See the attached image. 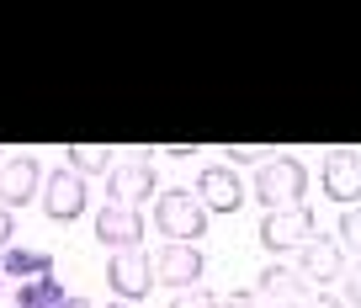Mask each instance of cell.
I'll return each mask as SVG.
<instances>
[{"label":"cell","instance_id":"cell-1","mask_svg":"<svg viewBox=\"0 0 361 308\" xmlns=\"http://www.w3.org/2000/svg\"><path fill=\"white\" fill-rule=\"evenodd\" d=\"M149 223L165 234L170 245H192L207 234V207L197 202V192H186V186H170V192L154 197V218Z\"/></svg>","mask_w":361,"mask_h":308},{"label":"cell","instance_id":"cell-2","mask_svg":"<svg viewBox=\"0 0 361 308\" xmlns=\"http://www.w3.org/2000/svg\"><path fill=\"white\" fill-rule=\"evenodd\" d=\"M255 202L266 207V213H276V207H298L308 192V165L293 160V154H271L266 165L255 171Z\"/></svg>","mask_w":361,"mask_h":308},{"label":"cell","instance_id":"cell-3","mask_svg":"<svg viewBox=\"0 0 361 308\" xmlns=\"http://www.w3.org/2000/svg\"><path fill=\"white\" fill-rule=\"evenodd\" d=\"M159 197V175H154V160H149V149H138L133 160H117L106 171V202L117 207H144Z\"/></svg>","mask_w":361,"mask_h":308},{"label":"cell","instance_id":"cell-4","mask_svg":"<svg viewBox=\"0 0 361 308\" xmlns=\"http://www.w3.org/2000/svg\"><path fill=\"white\" fill-rule=\"evenodd\" d=\"M314 228H319V218H314V207H308V202L276 207V213L260 218V245H266L271 255H287V250H303V245L314 240Z\"/></svg>","mask_w":361,"mask_h":308},{"label":"cell","instance_id":"cell-5","mask_svg":"<svg viewBox=\"0 0 361 308\" xmlns=\"http://www.w3.org/2000/svg\"><path fill=\"white\" fill-rule=\"evenodd\" d=\"M106 287H112L117 303H138V297L154 292V261L144 250H112L106 261Z\"/></svg>","mask_w":361,"mask_h":308},{"label":"cell","instance_id":"cell-6","mask_svg":"<svg viewBox=\"0 0 361 308\" xmlns=\"http://www.w3.org/2000/svg\"><path fill=\"white\" fill-rule=\"evenodd\" d=\"M293 271L303 276L308 292H314V287H319V292H329V287H340V276H345V250H340L335 240H319V234H314V240L298 250Z\"/></svg>","mask_w":361,"mask_h":308},{"label":"cell","instance_id":"cell-7","mask_svg":"<svg viewBox=\"0 0 361 308\" xmlns=\"http://www.w3.org/2000/svg\"><path fill=\"white\" fill-rule=\"evenodd\" d=\"M149 261H154V282L176 287V292H192V287H202L207 255L197 250V245H159V255H149Z\"/></svg>","mask_w":361,"mask_h":308},{"label":"cell","instance_id":"cell-8","mask_svg":"<svg viewBox=\"0 0 361 308\" xmlns=\"http://www.w3.org/2000/svg\"><path fill=\"white\" fill-rule=\"evenodd\" d=\"M43 165L37 154H11V160H0V207L11 213V207H32V197H43Z\"/></svg>","mask_w":361,"mask_h":308},{"label":"cell","instance_id":"cell-9","mask_svg":"<svg viewBox=\"0 0 361 308\" xmlns=\"http://www.w3.org/2000/svg\"><path fill=\"white\" fill-rule=\"evenodd\" d=\"M319 181H324L329 202L361 207V154H356V149H329L324 165H319Z\"/></svg>","mask_w":361,"mask_h":308},{"label":"cell","instance_id":"cell-10","mask_svg":"<svg viewBox=\"0 0 361 308\" xmlns=\"http://www.w3.org/2000/svg\"><path fill=\"white\" fill-rule=\"evenodd\" d=\"M149 234V218L138 213V207H117L106 202L102 213H96V240L106 245V250H138Z\"/></svg>","mask_w":361,"mask_h":308},{"label":"cell","instance_id":"cell-11","mask_svg":"<svg viewBox=\"0 0 361 308\" xmlns=\"http://www.w3.org/2000/svg\"><path fill=\"white\" fill-rule=\"evenodd\" d=\"M43 213L54 218V223H75V218L85 213V181H80L69 165L43 175Z\"/></svg>","mask_w":361,"mask_h":308},{"label":"cell","instance_id":"cell-12","mask_svg":"<svg viewBox=\"0 0 361 308\" xmlns=\"http://www.w3.org/2000/svg\"><path fill=\"white\" fill-rule=\"evenodd\" d=\"M197 202L207 213H239L245 207V186H239V175L228 165H207L202 181H197Z\"/></svg>","mask_w":361,"mask_h":308},{"label":"cell","instance_id":"cell-13","mask_svg":"<svg viewBox=\"0 0 361 308\" xmlns=\"http://www.w3.org/2000/svg\"><path fill=\"white\" fill-rule=\"evenodd\" d=\"M255 297L266 308H308V297H314V292L303 287V276H298V271H287V266H266Z\"/></svg>","mask_w":361,"mask_h":308},{"label":"cell","instance_id":"cell-14","mask_svg":"<svg viewBox=\"0 0 361 308\" xmlns=\"http://www.w3.org/2000/svg\"><path fill=\"white\" fill-rule=\"evenodd\" d=\"M0 276H16V282H37V276H54V255L48 250H6L0 255Z\"/></svg>","mask_w":361,"mask_h":308},{"label":"cell","instance_id":"cell-15","mask_svg":"<svg viewBox=\"0 0 361 308\" xmlns=\"http://www.w3.org/2000/svg\"><path fill=\"white\" fill-rule=\"evenodd\" d=\"M117 165V154L106 144H69V171L85 181V175H106Z\"/></svg>","mask_w":361,"mask_h":308},{"label":"cell","instance_id":"cell-16","mask_svg":"<svg viewBox=\"0 0 361 308\" xmlns=\"http://www.w3.org/2000/svg\"><path fill=\"white\" fill-rule=\"evenodd\" d=\"M59 303H64V282H59V276L22 282V292H16V308H59Z\"/></svg>","mask_w":361,"mask_h":308},{"label":"cell","instance_id":"cell-17","mask_svg":"<svg viewBox=\"0 0 361 308\" xmlns=\"http://www.w3.org/2000/svg\"><path fill=\"white\" fill-rule=\"evenodd\" d=\"M335 245L361 261V207H345V213H340V240Z\"/></svg>","mask_w":361,"mask_h":308},{"label":"cell","instance_id":"cell-18","mask_svg":"<svg viewBox=\"0 0 361 308\" xmlns=\"http://www.w3.org/2000/svg\"><path fill=\"white\" fill-rule=\"evenodd\" d=\"M266 160H271L266 144H228V171L234 165H266Z\"/></svg>","mask_w":361,"mask_h":308},{"label":"cell","instance_id":"cell-19","mask_svg":"<svg viewBox=\"0 0 361 308\" xmlns=\"http://www.w3.org/2000/svg\"><path fill=\"white\" fill-rule=\"evenodd\" d=\"M340 303H345V308H361V261L345 266V276H340Z\"/></svg>","mask_w":361,"mask_h":308},{"label":"cell","instance_id":"cell-20","mask_svg":"<svg viewBox=\"0 0 361 308\" xmlns=\"http://www.w3.org/2000/svg\"><path fill=\"white\" fill-rule=\"evenodd\" d=\"M170 308H224V297L207 292V287H192V292H176V303Z\"/></svg>","mask_w":361,"mask_h":308},{"label":"cell","instance_id":"cell-21","mask_svg":"<svg viewBox=\"0 0 361 308\" xmlns=\"http://www.w3.org/2000/svg\"><path fill=\"white\" fill-rule=\"evenodd\" d=\"M224 308H266V303H260L250 287H239V292H228V297H224Z\"/></svg>","mask_w":361,"mask_h":308},{"label":"cell","instance_id":"cell-22","mask_svg":"<svg viewBox=\"0 0 361 308\" xmlns=\"http://www.w3.org/2000/svg\"><path fill=\"white\" fill-rule=\"evenodd\" d=\"M11 240H16V223H11V213L0 207V250H11Z\"/></svg>","mask_w":361,"mask_h":308},{"label":"cell","instance_id":"cell-23","mask_svg":"<svg viewBox=\"0 0 361 308\" xmlns=\"http://www.w3.org/2000/svg\"><path fill=\"white\" fill-rule=\"evenodd\" d=\"M308 308H345V303H340L335 292H314V297H308Z\"/></svg>","mask_w":361,"mask_h":308},{"label":"cell","instance_id":"cell-24","mask_svg":"<svg viewBox=\"0 0 361 308\" xmlns=\"http://www.w3.org/2000/svg\"><path fill=\"white\" fill-rule=\"evenodd\" d=\"M59 308H96V303H90V297H80V292H64V303H59Z\"/></svg>","mask_w":361,"mask_h":308},{"label":"cell","instance_id":"cell-25","mask_svg":"<svg viewBox=\"0 0 361 308\" xmlns=\"http://www.w3.org/2000/svg\"><path fill=\"white\" fill-rule=\"evenodd\" d=\"M106 308H133V303H117V297H112V303H106Z\"/></svg>","mask_w":361,"mask_h":308},{"label":"cell","instance_id":"cell-26","mask_svg":"<svg viewBox=\"0 0 361 308\" xmlns=\"http://www.w3.org/2000/svg\"><path fill=\"white\" fill-rule=\"evenodd\" d=\"M0 160H6V154H0Z\"/></svg>","mask_w":361,"mask_h":308},{"label":"cell","instance_id":"cell-27","mask_svg":"<svg viewBox=\"0 0 361 308\" xmlns=\"http://www.w3.org/2000/svg\"><path fill=\"white\" fill-rule=\"evenodd\" d=\"M0 282H6V276H0Z\"/></svg>","mask_w":361,"mask_h":308}]
</instances>
